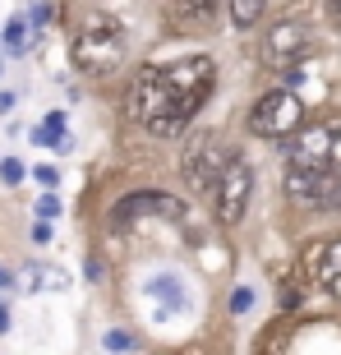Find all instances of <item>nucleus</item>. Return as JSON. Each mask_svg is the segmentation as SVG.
<instances>
[{"instance_id":"1","label":"nucleus","mask_w":341,"mask_h":355,"mask_svg":"<svg viewBox=\"0 0 341 355\" xmlns=\"http://www.w3.org/2000/svg\"><path fill=\"white\" fill-rule=\"evenodd\" d=\"M130 116L139 120V125H148L152 134H161V139H166V134H180L184 125H189L180 97H175V88H170V79H166V69H157V65H143L134 74Z\"/></svg>"},{"instance_id":"2","label":"nucleus","mask_w":341,"mask_h":355,"mask_svg":"<svg viewBox=\"0 0 341 355\" xmlns=\"http://www.w3.org/2000/svg\"><path fill=\"white\" fill-rule=\"evenodd\" d=\"M120 60H125V28L106 14H92L83 33L74 37V65L102 79V74H116Z\"/></svg>"},{"instance_id":"3","label":"nucleus","mask_w":341,"mask_h":355,"mask_svg":"<svg viewBox=\"0 0 341 355\" xmlns=\"http://www.w3.org/2000/svg\"><path fill=\"white\" fill-rule=\"evenodd\" d=\"M231 162H240L236 148L226 144L222 134L203 130V134H194V139H189L180 166H184V180L194 184V189H212V184L226 175V166H231Z\"/></svg>"},{"instance_id":"4","label":"nucleus","mask_w":341,"mask_h":355,"mask_svg":"<svg viewBox=\"0 0 341 355\" xmlns=\"http://www.w3.org/2000/svg\"><path fill=\"white\" fill-rule=\"evenodd\" d=\"M304 125V102L295 97L290 88H277V92H263L250 111V130L259 139H290V134Z\"/></svg>"},{"instance_id":"5","label":"nucleus","mask_w":341,"mask_h":355,"mask_svg":"<svg viewBox=\"0 0 341 355\" xmlns=\"http://www.w3.org/2000/svg\"><path fill=\"white\" fill-rule=\"evenodd\" d=\"M166 79L175 88V97H180L184 116H194L198 106L212 97V88H217V65H212L208 55H189V60H175L166 69Z\"/></svg>"},{"instance_id":"6","label":"nucleus","mask_w":341,"mask_h":355,"mask_svg":"<svg viewBox=\"0 0 341 355\" xmlns=\"http://www.w3.org/2000/svg\"><path fill=\"white\" fill-rule=\"evenodd\" d=\"M250 194H254V171L245 162H231L226 175L212 184V217L222 226H236L245 222V212H250Z\"/></svg>"},{"instance_id":"7","label":"nucleus","mask_w":341,"mask_h":355,"mask_svg":"<svg viewBox=\"0 0 341 355\" xmlns=\"http://www.w3.org/2000/svg\"><path fill=\"white\" fill-rule=\"evenodd\" d=\"M341 120H318V125H300L295 144H290V162L295 166H332V144H337Z\"/></svg>"},{"instance_id":"8","label":"nucleus","mask_w":341,"mask_h":355,"mask_svg":"<svg viewBox=\"0 0 341 355\" xmlns=\"http://www.w3.org/2000/svg\"><path fill=\"white\" fill-rule=\"evenodd\" d=\"M134 217H161V222H184L189 208H184L175 194H125L111 208V222H134Z\"/></svg>"},{"instance_id":"9","label":"nucleus","mask_w":341,"mask_h":355,"mask_svg":"<svg viewBox=\"0 0 341 355\" xmlns=\"http://www.w3.org/2000/svg\"><path fill=\"white\" fill-rule=\"evenodd\" d=\"M222 19V0H170L166 5V24L175 37H198L212 33Z\"/></svg>"},{"instance_id":"10","label":"nucleus","mask_w":341,"mask_h":355,"mask_svg":"<svg viewBox=\"0 0 341 355\" xmlns=\"http://www.w3.org/2000/svg\"><path fill=\"white\" fill-rule=\"evenodd\" d=\"M148 314L157 318V323H170V318H180L184 309H189V291H184V282L175 272H157V277H148Z\"/></svg>"},{"instance_id":"11","label":"nucleus","mask_w":341,"mask_h":355,"mask_svg":"<svg viewBox=\"0 0 341 355\" xmlns=\"http://www.w3.org/2000/svg\"><path fill=\"white\" fill-rule=\"evenodd\" d=\"M309 51V33H304V24H277L268 37H263V60L277 69H286V65H300V55Z\"/></svg>"},{"instance_id":"12","label":"nucleus","mask_w":341,"mask_h":355,"mask_svg":"<svg viewBox=\"0 0 341 355\" xmlns=\"http://www.w3.org/2000/svg\"><path fill=\"white\" fill-rule=\"evenodd\" d=\"M328 171H332V166H295V162H290V171H286V194L295 198V203H318Z\"/></svg>"},{"instance_id":"13","label":"nucleus","mask_w":341,"mask_h":355,"mask_svg":"<svg viewBox=\"0 0 341 355\" xmlns=\"http://www.w3.org/2000/svg\"><path fill=\"white\" fill-rule=\"evenodd\" d=\"M19 286L33 291V295H42V291H65L69 272L65 268H51V263H28L24 272H19Z\"/></svg>"},{"instance_id":"14","label":"nucleus","mask_w":341,"mask_h":355,"mask_svg":"<svg viewBox=\"0 0 341 355\" xmlns=\"http://www.w3.org/2000/svg\"><path fill=\"white\" fill-rule=\"evenodd\" d=\"M318 286L328 291V295H341V236L323 245V259H318Z\"/></svg>"},{"instance_id":"15","label":"nucleus","mask_w":341,"mask_h":355,"mask_svg":"<svg viewBox=\"0 0 341 355\" xmlns=\"http://www.w3.org/2000/svg\"><path fill=\"white\" fill-rule=\"evenodd\" d=\"M33 139H37L42 148H55V153H69V148H74V139L65 134V116H60V111H51V116H46V125H37V130H33Z\"/></svg>"},{"instance_id":"16","label":"nucleus","mask_w":341,"mask_h":355,"mask_svg":"<svg viewBox=\"0 0 341 355\" xmlns=\"http://www.w3.org/2000/svg\"><path fill=\"white\" fill-rule=\"evenodd\" d=\"M0 42H5V51H10V55H24L28 46H33V19L14 14L10 24H5V37H0Z\"/></svg>"},{"instance_id":"17","label":"nucleus","mask_w":341,"mask_h":355,"mask_svg":"<svg viewBox=\"0 0 341 355\" xmlns=\"http://www.w3.org/2000/svg\"><path fill=\"white\" fill-rule=\"evenodd\" d=\"M263 5H268V0H226V14H231L236 28H254L263 19Z\"/></svg>"},{"instance_id":"18","label":"nucleus","mask_w":341,"mask_h":355,"mask_svg":"<svg viewBox=\"0 0 341 355\" xmlns=\"http://www.w3.org/2000/svg\"><path fill=\"white\" fill-rule=\"evenodd\" d=\"M318 208H341V175H337V171H328V180H323Z\"/></svg>"},{"instance_id":"19","label":"nucleus","mask_w":341,"mask_h":355,"mask_svg":"<svg viewBox=\"0 0 341 355\" xmlns=\"http://www.w3.org/2000/svg\"><path fill=\"white\" fill-rule=\"evenodd\" d=\"M102 346H106V351H134V346H139V342H134V337H130V332H106V337H102Z\"/></svg>"},{"instance_id":"20","label":"nucleus","mask_w":341,"mask_h":355,"mask_svg":"<svg viewBox=\"0 0 341 355\" xmlns=\"http://www.w3.org/2000/svg\"><path fill=\"white\" fill-rule=\"evenodd\" d=\"M24 162H14V157H5V162H0V180H5V184H19V180H24Z\"/></svg>"},{"instance_id":"21","label":"nucleus","mask_w":341,"mask_h":355,"mask_svg":"<svg viewBox=\"0 0 341 355\" xmlns=\"http://www.w3.org/2000/svg\"><path fill=\"white\" fill-rule=\"evenodd\" d=\"M37 217H60V198H55V194H42L37 198Z\"/></svg>"},{"instance_id":"22","label":"nucleus","mask_w":341,"mask_h":355,"mask_svg":"<svg viewBox=\"0 0 341 355\" xmlns=\"http://www.w3.org/2000/svg\"><path fill=\"white\" fill-rule=\"evenodd\" d=\"M250 304H254V291H250V286H236V295H231V309H236V314H245Z\"/></svg>"},{"instance_id":"23","label":"nucleus","mask_w":341,"mask_h":355,"mask_svg":"<svg viewBox=\"0 0 341 355\" xmlns=\"http://www.w3.org/2000/svg\"><path fill=\"white\" fill-rule=\"evenodd\" d=\"M37 184H46V189H51V184H60V171H55V166H37Z\"/></svg>"},{"instance_id":"24","label":"nucleus","mask_w":341,"mask_h":355,"mask_svg":"<svg viewBox=\"0 0 341 355\" xmlns=\"http://www.w3.org/2000/svg\"><path fill=\"white\" fill-rule=\"evenodd\" d=\"M332 171L341 175V125H337V144H332Z\"/></svg>"},{"instance_id":"25","label":"nucleus","mask_w":341,"mask_h":355,"mask_svg":"<svg viewBox=\"0 0 341 355\" xmlns=\"http://www.w3.org/2000/svg\"><path fill=\"white\" fill-rule=\"evenodd\" d=\"M328 14H332V24H341V0H328Z\"/></svg>"},{"instance_id":"26","label":"nucleus","mask_w":341,"mask_h":355,"mask_svg":"<svg viewBox=\"0 0 341 355\" xmlns=\"http://www.w3.org/2000/svg\"><path fill=\"white\" fill-rule=\"evenodd\" d=\"M0 332H10V309L0 304Z\"/></svg>"},{"instance_id":"27","label":"nucleus","mask_w":341,"mask_h":355,"mask_svg":"<svg viewBox=\"0 0 341 355\" xmlns=\"http://www.w3.org/2000/svg\"><path fill=\"white\" fill-rule=\"evenodd\" d=\"M10 286H14V277L5 272V268H0V291H10Z\"/></svg>"}]
</instances>
